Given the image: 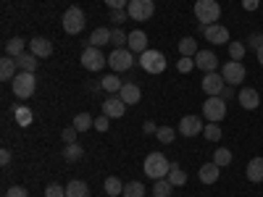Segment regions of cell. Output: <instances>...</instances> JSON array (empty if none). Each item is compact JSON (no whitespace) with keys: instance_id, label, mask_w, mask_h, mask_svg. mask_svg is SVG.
<instances>
[{"instance_id":"6da1fadb","label":"cell","mask_w":263,"mask_h":197,"mask_svg":"<svg viewBox=\"0 0 263 197\" xmlns=\"http://www.w3.org/2000/svg\"><path fill=\"white\" fill-rule=\"evenodd\" d=\"M142 168H145V176H147V179L158 182V179H166V176H168L171 161L163 155V152H150V155L145 158V163H142Z\"/></svg>"},{"instance_id":"7a4b0ae2","label":"cell","mask_w":263,"mask_h":197,"mask_svg":"<svg viewBox=\"0 0 263 197\" xmlns=\"http://www.w3.org/2000/svg\"><path fill=\"white\" fill-rule=\"evenodd\" d=\"M11 84H13V95L18 100H29L34 95V90H37V79H34L32 71H18Z\"/></svg>"},{"instance_id":"3957f363","label":"cell","mask_w":263,"mask_h":197,"mask_svg":"<svg viewBox=\"0 0 263 197\" xmlns=\"http://www.w3.org/2000/svg\"><path fill=\"white\" fill-rule=\"evenodd\" d=\"M195 16L197 21H200L203 27H211L218 21V16H221V6L216 3V0H197L195 3Z\"/></svg>"},{"instance_id":"277c9868","label":"cell","mask_w":263,"mask_h":197,"mask_svg":"<svg viewBox=\"0 0 263 197\" xmlns=\"http://www.w3.org/2000/svg\"><path fill=\"white\" fill-rule=\"evenodd\" d=\"M84 24H87V16H84L82 8L71 6L69 11L63 13V32H66V34H82Z\"/></svg>"},{"instance_id":"5b68a950","label":"cell","mask_w":263,"mask_h":197,"mask_svg":"<svg viewBox=\"0 0 263 197\" xmlns=\"http://www.w3.org/2000/svg\"><path fill=\"white\" fill-rule=\"evenodd\" d=\"M140 66L147 74H163L166 71V55L158 53V50H145L140 55Z\"/></svg>"},{"instance_id":"8992f818","label":"cell","mask_w":263,"mask_h":197,"mask_svg":"<svg viewBox=\"0 0 263 197\" xmlns=\"http://www.w3.org/2000/svg\"><path fill=\"white\" fill-rule=\"evenodd\" d=\"M79 63L84 66L87 71H100L103 66L108 63V58L103 55V50H100V48H92V45H87V48L82 50V55H79Z\"/></svg>"},{"instance_id":"52a82bcc","label":"cell","mask_w":263,"mask_h":197,"mask_svg":"<svg viewBox=\"0 0 263 197\" xmlns=\"http://www.w3.org/2000/svg\"><path fill=\"white\" fill-rule=\"evenodd\" d=\"M203 113H205V121H211V124L224 121V119H227V100H221V97H208V100L203 103Z\"/></svg>"},{"instance_id":"ba28073f","label":"cell","mask_w":263,"mask_h":197,"mask_svg":"<svg viewBox=\"0 0 263 197\" xmlns=\"http://www.w3.org/2000/svg\"><path fill=\"white\" fill-rule=\"evenodd\" d=\"M129 18H135V21H147L153 18V13H156V3L153 0H129Z\"/></svg>"},{"instance_id":"9c48e42d","label":"cell","mask_w":263,"mask_h":197,"mask_svg":"<svg viewBox=\"0 0 263 197\" xmlns=\"http://www.w3.org/2000/svg\"><path fill=\"white\" fill-rule=\"evenodd\" d=\"M108 66L114 71H129L135 66V53L132 50H124V48H116L111 55H108Z\"/></svg>"},{"instance_id":"30bf717a","label":"cell","mask_w":263,"mask_h":197,"mask_svg":"<svg viewBox=\"0 0 263 197\" xmlns=\"http://www.w3.org/2000/svg\"><path fill=\"white\" fill-rule=\"evenodd\" d=\"M221 76H224V82L232 84V87L242 84V79H245V66H242V61H229V63H224Z\"/></svg>"},{"instance_id":"8fae6325","label":"cell","mask_w":263,"mask_h":197,"mask_svg":"<svg viewBox=\"0 0 263 197\" xmlns=\"http://www.w3.org/2000/svg\"><path fill=\"white\" fill-rule=\"evenodd\" d=\"M224 87H227V82H224V76H221V74L211 71V74H205V76H203V92H205L208 97H218Z\"/></svg>"},{"instance_id":"7c38bea8","label":"cell","mask_w":263,"mask_h":197,"mask_svg":"<svg viewBox=\"0 0 263 197\" xmlns=\"http://www.w3.org/2000/svg\"><path fill=\"white\" fill-rule=\"evenodd\" d=\"M103 113L108 119H121L126 113V103L121 100V95H111V97H105L103 100Z\"/></svg>"},{"instance_id":"4fadbf2b","label":"cell","mask_w":263,"mask_h":197,"mask_svg":"<svg viewBox=\"0 0 263 197\" xmlns=\"http://www.w3.org/2000/svg\"><path fill=\"white\" fill-rule=\"evenodd\" d=\"M195 66H197L200 71L211 74V71L218 69V58H216V53H211V50H197V55H195Z\"/></svg>"},{"instance_id":"5bb4252c","label":"cell","mask_w":263,"mask_h":197,"mask_svg":"<svg viewBox=\"0 0 263 197\" xmlns=\"http://www.w3.org/2000/svg\"><path fill=\"white\" fill-rule=\"evenodd\" d=\"M203 129H205V126H203V121L197 119V116H184V119L179 121V134H182V137H197Z\"/></svg>"},{"instance_id":"9a60e30c","label":"cell","mask_w":263,"mask_h":197,"mask_svg":"<svg viewBox=\"0 0 263 197\" xmlns=\"http://www.w3.org/2000/svg\"><path fill=\"white\" fill-rule=\"evenodd\" d=\"M29 53H34L37 58H50L53 55V42L48 37H32L29 40Z\"/></svg>"},{"instance_id":"2e32d148","label":"cell","mask_w":263,"mask_h":197,"mask_svg":"<svg viewBox=\"0 0 263 197\" xmlns=\"http://www.w3.org/2000/svg\"><path fill=\"white\" fill-rule=\"evenodd\" d=\"M203 32H205V40L213 42V45H227V40H229V32H227L224 24H211Z\"/></svg>"},{"instance_id":"e0dca14e","label":"cell","mask_w":263,"mask_h":197,"mask_svg":"<svg viewBox=\"0 0 263 197\" xmlns=\"http://www.w3.org/2000/svg\"><path fill=\"white\" fill-rule=\"evenodd\" d=\"M126 45H129L132 53H137V55H142L145 50H150V48H147V34H145L142 29L129 32V42H126Z\"/></svg>"},{"instance_id":"ac0fdd59","label":"cell","mask_w":263,"mask_h":197,"mask_svg":"<svg viewBox=\"0 0 263 197\" xmlns=\"http://www.w3.org/2000/svg\"><path fill=\"white\" fill-rule=\"evenodd\" d=\"M121 100L126 103V105H137L140 100H142V92H140V87L135 84V82H126L124 87H121Z\"/></svg>"},{"instance_id":"d6986e66","label":"cell","mask_w":263,"mask_h":197,"mask_svg":"<svg viewBox=\"0 0 263 197\" xmlns=\"http://www.w3.org/2000/svg\"><path fill=\"white\" fill-rule=\"evenodd\" d=\"M239 105H242L245 111H255V108L260 105V95H258V90H253V87L242 90V92H239Z\"/></svg>"},{"instance_id":"ffe728a7","label":"cell","mask_w":263,"mask_h":197,"mask_svg":"<svg viewBox=\"0 0 263 197\" xmlns=\"http://www.w3.org/2000/svg\"><path fill=\"white\" fill-rule=\"evenodd\" d=\"M218 171H221V166H216V163H205L200 171H197V176H200L203 184H216L218 182Z\"/></svg>"},{"instance_id":"44dd1931","label":"cell","mask_w":263,"mask_h":197,"mask_svg":"<svg viewBox=\"0 0 263 197\" xmlns=\"http://www.w3.org/2000/svg\"><path fill=\"white\" fill-rule=\"evenodd\" d=\"M18 69V66H16V58H3V61H0V79H3V82H13V76L18 74L16 71Z\"/></svg>"},{"instance_id":"7402d4cb","label":"cell","mask_w":263,"mask_h":197,"mask_svg":"<svg viewBox=\"0 0 263 197\" xmlns=\"http://www.w3.org/2000/svg\"><path fill=\"white\" fill-rule=\"evenodd\" d=\"M66 197H90V187L82 179H74L66 184Z\"/></svg>"},{"instance_id":"603a6c76","label":"cell","mask_w":263,"mask_h":197,"mask_svg":"<svg viewBox=\"0 0 263 197\" xmlns=\"http://www.w3.org/2000/svg\"><path fill=\"white\" fill-rule=\"evenodd\" d=\"M248 182H253V184L263 182V158H253L248 163Z\"/></svg>"},{"instance_id":"cb8c5ba5","label":"cell","mask_w":263,"mask_h":197,"mask_svg":"<svg viewBox=\"0 0 263 197\" xmlns=\"http://www.w3.org/2000/svg\"><path fill=\"white\" fill-rule=\"evenodd\" d=\"M16 66H18V71H37V55L34 53H21L16 58Z\"/></svg>"},{"instance_id":"d4e9b609","label":"cell","mask_w":263,"mask_h":197,"mask_svg":"<svg viewBox=\"0 0 263 197\" xmlns=\"http://www.w3.org/2000/svg\"><path fill=\"white\" fill-rule=\"evenodd\" d=\"M82 155H84V147L79 142H69V145L63 147V161H69V163L82 161Z\"/></svg>"},{"instance_id":"484cf974","label":"cell","mask_w":263,"mask_h":197,"mask_svg":"<svg viewBox=\"0 0 263 197\" xmlns=\"http://www.w3.org/2000/svg\"><path fill=\"white\" fill-rule=\"evenodd\" d=\"M111 42V29H105V27H98L92 34H90V45L92 48H103Z\"/></svg>"},{"instance_id":"4316f807","label":"cell","mask_w":263,"mask_h":197,"mask_svg":"<svg viewBox=\"0 0 263 197\" xmlns=\"http://www.w3.org/2000/svg\"><path fill=\"white\" fill-rule=\"evenodd\" d=\"M13 119H16L18 126H29L32 119H34V113H32V108H27V105H16L13 108Z\"/></svg>"},{"instance_id":"83f0119b","label":"cell","mask_w":263,"mask_h":197,"mask_svg":"<svg viewBox=\"0 0 263 197\" xmlns=\"http://www.w3.org/2000/svg\"><path fill=\"white\" fill-rule=\"evenodd\" d=\"M6 53H8L11 58H18L21 53H27V42L21 40V37H11V40L6 42Z\"/></svg>"},{"instance_id":"f1b7e54d","label":"cell","mask_w":263,"mask_h":197,"mask_svg":"<svg viewBox=\"0 0 263 197\" xmlns=\"http://www.w3.org/2000/svg\"><path fill=\"white\" fill-rule=\"evenodd\" d=\"M100 87H103L105 92H111V95H114V92H121V87H124V84H121V79H119L116 74H108V76L100 79Z\"/></svg>"},{"instance_id":"f546056e","label":"cell","mask_w":263,"mask_h":197,"mask_svg":"<svg viewBox=\"0 0 263 197\" xmlns=\"http://www.w3.org/2000/svg\"><path fill=\"white\" fill-rule=\"evenodd\" d=\"M166 179H168L174 187H184V184H187V173H184L177 163H171V171H168V176H166Z\"/></svg>"},{"instance_id":"4dcf8cb0","label":"cell","mask_w":263,"mask_h":197,"mask_svg":"<svg viewBox=\"0 0 263 197\" xmlns=\"http://www.w3.org/2000/svg\"><path fill=\"white\" fill-rule=\"evenodd\" d=\"M171 192H174V184L168 179H158L153 184V197H171Z\"/></svg>"},{"instance_id":"1f68e13d","label":"cell","mask_w":263,"mask_h":197,"mask_svg":"<svg viewBox=\"0 0 263 197\" xmlns=\"http://www.w3.org/2000/svg\"><path fill=\"white\" fill-rule=\"evenodd\" d=\"M179 53L187 55V58L197 55V42H195V37H182V40H179Z\"/></svg>"},{"instance_id":"d6a6232c","label":"cell","mask_w":263,"mask_h":197,"mask_svg":"<svg viewBox=\"0 0 263 197\" xmlns=\"http://www.w3.org/2000/svg\"><path fill=\"white\" fill-rule=\"evenodd\" d=\"M103 187H105V192L111 194V197H121V194H124V184H121V179H116V176H108Z\"/></svg>"},{"instance_id":"836d02e7","label":"cell","mask_w":263,"mask_h":197,"mask_svg":"<svg viewBox=\"0 0 263 197\" xmlns=\"http://www.w3.org/2000/svg\"><path fill=\"white\" fill-rule=\"evenodd\" d=\"M74 129H77V131L95 129V119H92L90 113H77V119H74Z\"/></svg>"},{"instance_id":"e575fe53","label":"cell","mask_w":263,"mask_h":197,"mask_svg":"<svg viewBox=\"0 0 263 197\" xmlns=\"http://www.w3.org/2000/svg\"><path fill=\"white\" fill-rule=\"evenodd\" d=\"M124 197H145V184L142 182H126L124 184Z\"/></svg>"},{"instance_id":"d590c367","label":"cell","mask_w":263,"mask_h":197,"mask_svg":"<svg viewBox=\"0 0 263 197\" xmlns=\"http://www.w3.org/2000/svg\"><path fill=\"white\" fill-rule=\"evenodd\" d=\"M213 163H216V166H221V168L229 166V163H232V152H229L227 147H218V150L213 152Z\"/></svg>"},{"instance_id":"8d00e7d4","label":"cell","mask_w":263,"mask_h":197,"mask_svg":"<svg viewBox=\"0 0 263 197\" xmlns=\"http://www.w3.org/2000/svg\"><path fill=\"white\" fill-rule=\"evenodd\" d=\"M245 50H248L245 42H229V58L232 61H242L245 58Z\"/></svg>"},{"instance_id":"74e56055","label":"cell","mask_w":263,"mask_h":197,"mask_svg":"<svg viewBox=\"0 0 263 197\" xmlns=\"http://www.w3.org/2000/svg\"><path fill=\"white\" fill-rule=\"evenodd\" d=\"M156 137H158V142H163V145H171V142H174V137H177V131H174L171 126H158Z\"/></svg>"},{"instance_id":"f35d334b","label":"cell","mask_w":263,"mask_h":197,"mask_svg":"<svg viewBox=\"0 0 263 197\" xmlns=\"http://www.w3.org/2000/svg\"><path fill=\"white\" fill-rule=\"evenodd\" d=\"M203 134H205L208 142H218V140H221V126H218V124H208L203 129Z\"/></svg>"},{"instance_id":"ab89813d","label":"cell","mask_w":263,"mask_h":197,"mask_svg":"<svg viewBox=\"0 0 263 197\" xmlns=\"http://www.w3.org/2000/svg\"><path fill=\"white\" fill-rule=\"evenodd\" d=\"M124 42H129V34L124 29H111V45L114 48H124Z\"/></svg>"},{"instance_id":"60d3db41","label":"cell","mask_w":263,"mask_h":197,"mask_svg":"<svg viewBox=\"0 0 263 197\" xmlns=\"http://www.w3.org/2000/svg\"><path fill=\"white\" fill-rule=\"evenodd\" d=\"M248 48H250V50H255V53L263 48V34H260V32H255V34H250V37H248Z\"/></svg>"},{"instance_id":"b9f144b4","label":"cell","mask_w":263,"mask_h":197,"mask_svg":"<svg viewBox=\"0 0 263 197\" xmlns=\"http://www.w3.org/2000/svg\"><path fill=\"white\" fill-rule=\"evenodd\" d=\"M45 197H66V187H61V184H48V187H45Z\"/></svg>"},{"instance_id":"7bdbcfd3","label":"cell","mask_w":263,"mask_h":197,"mask_svg":"<svg viewBox=\"0 0 263 197\" xmlns=\"http://www.w3.org/2000/svg\"><path fill=\"white\" fill-rule=\"evenodd\" d=\"M177 69H179L182 74H187V71H192V69H195V61H192V58H187V55H182V58L177 61Z\"/></svg>"},{"instance_id":"ee69618b","label":"cell","mask_w":263,"mask_h":197,"mask_svg":"<svg viewBox=\"0 0 263 197\" xmlns=\"http://www.w3.org/2000/svg\"><path fill=\"white\" fill-rule=\"evenodd\" d=\"M126 18H129V11H126V8H116V11H111V21H114V24H124Z\"/></svg>"},{"instance_id":"f6af8a7d","label":"cell","mask_w":263,"mask_h":197,"mask_svg":"<svg viewBox=\"0 0 263 197\" xmlns=\"http://www.w3.org/2000/svg\"><path fill=\"white\" fill-rule=\"evenodd\" d=\"M61 140H63L66 145H69V142H77V129H74V126L63 129V131H61Z\"/></svg>"},{"instance_id":"bcb514c9","label":"cell","mask_w":263,"mask_h":197,"mask_svg":"<svg viewBox=\"0 0 263 197\" xmlns=\"http://www.w3.org/2000/svg\"><path fill=\"white\" fill-rule=\"evenodd\" d=\"M3 197H29L27 194V189L24 187H11V189H6V194Z\"/></svg>"},{"instance_id":"7dc6e473","label":"cell","mask_w":263,"mask_h":197,"mask_svg":"<svg viewBox=\"0 0 263 197\" xmlns=\"http://www.w3.org/2000/svg\"><path fill=\"white\" fill-rule=\"evenodd\" d=\"M108 126H111V119H108L105 113H103L100 119H95V129H98V131H108Z\"/></svg>"},{"instance_id":"c3c4849f","label":"cell","mask_w":263,"mask_h":197,"mask_svg":"<svg viewBox=\"0 0 263 197\" xmlns=\"http://www.w3.org/2000/svg\"><path fill=\"white\" fill-rule=\"evenodd\" d=\"M105 6L111 8V11H116V8H126L129 0H105Z\"/></svg>"},{"instance_id":"681fc988","label":"cell","mask_w":263,"mask_h":197,"mask_svg":"<svg viewBox=\"0 0 263 197\" xmlns=\"http://www.w3.org/2000/svg\"><path fill=\"white\" fill-rule=\"evenodd\" d=\"M218 97H221V100H232V97H234V87H232V84H227L224 90H221V95H218Z\"/></svg>"},{"instance_id":"f907efd6","label":"cell","mask_w":263,"mask_h":197,"mask_svg":"<svg viewBox=\"0 0 263 197\" xmlns=\"http://www.w3.org/2000/svg\"><path fill=\"white\" fill-rule=\"evenodd\" d=\"M258 6H260V0H242L245 11H258Z\"/></svg>"},{"instance_id":"816d5d0a","label":"cell","mask_w":263,"mask_h":197,"mask_svg":"<svg viewBox=\"0 0 263 197\" xmlns=\"http://www.w3.org/2000/svg\"><path fill=\"white\" fill-rule=\"evenodd\" d=\"M142 131H145V134H156V131H158V126H156V124H153V121H145V126H142Z\"/></svg>"},{"instance_id":"f5cc1de1","label":"cell","mask_w":263,"mask_h":197,"mask_svg":"<svg viewBox=\"0 0 263 197\" xmlns=\"http://www.w3.org/2000/svg\"><path fill=\"white\" fill-rule=\"evenodd\" d=\"M11 163V150H3L0 152V166H8Z\"/></svg>"},{"instance_id":"db71d44e","label":"cell","mask_w":263,"mask_h":197,"mask_svg":"<svg viewBox=\"0 0 263 197\" xmlns=\"http://www.w3.org/2000/svg\"><path fill=\"white\" fill-rule=\"evenodd\" d=\"M258 63H260V66H263V48H260V50H258Z\"/></svg>"},{"instance_id":"11a10c76","label":"cell","mask_w":263,"mask_h":197,"mask_svg":"<svg viewBox=\"0 0 263 197\" xmlns=\"http://www.w3.org/2000/svg\"><path fill=\"white\" fill-rule=\"evenodd\" d=\"M121 197H124V194H121Z\"/></svg>"}]
</instances>
